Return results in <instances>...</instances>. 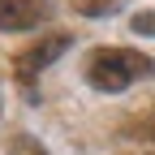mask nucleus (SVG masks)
<instances>
[{
	"label": "nucleus",
	"mask_w": 155,
	"mask_h": 155,
	"mask_svg": "<svg viewBox=\"0 0 155 155\" xmlns=\"http://www.w3.org/2000/svg\"><path fill=\"white\" fill-rule=\"evenodd\" d=\"M142 78H155V61L134 48H95L86 56V82L95 91H125Z\"/></svg>",
	"instance_id": "nucleus-1"
},
{
	"label": "nucleus",
	"mask_w": 155,
	"mask_h": 155,
	"mask_svg": "<svg viewBox=\"0 0 155 155\" xmlns=\"http://www.w3.org/2000/svg\"><path fill=\"white\" fill-rule=\"evenodd\" d=\"M69 48H73V35H43V39H39V43H30L26 52H17V61H13L17 82L30 91V82H35V78L56 61V56H65ZM30 104H35V95H30Z\"/></svg>",
	"instance_id": "nucleus-2"
},
{
	"label": "nucleus",
	"mask_w": 155,
	"mask_h": 155,
	"mask_svg": "<svg viewBox=\"0 0 155 155\" xmlns=\"http://www.w3.org/2000/svg\"><path fill=\"white\" fill-rule=\"evenodd\" d=\"M52 13L48 0H0V30H30Z\"/></svg>",
	"instance_id": "nucleus-3"
},
{
	"label": "nucleus",
	"mask_w": 155,
	"mask_h": 155,
	"mask_svg": "<svg viewBox=\"0 0 155 155\" xmlns=\"http://www.w3.org/2000/svg\"><path fill=\"white\" fill-rule=\"evenodd\" d=\"M73 13H82V17H108L121 9V0H69Z\"/></svg>",
	"instance_id": "nucleus-4"
},
{
	"label": "nucleus",
	"mask_w": 155,
	"mask_h": 155,
	"mask_svg": "<svg viewBox=\"0 0 155 155\" xmlns=\"http://www.w3.org/2000/svg\"><path fill=\"white\" fill-rule=\"evenodd\" d=\"M9 155H48V151L39 147V138H30V134H13L9 138Z\"/></svg>",
	"instance_id": "nucleus-5"
},
{
	"label": "nucleus",
	"mask_w": 155,
	"mask_h": 155,
	"mask_svg": "<svg viewBox=\"0 0 155 155\" xmlns=\"http://www.w3.org/2000/svg\"><path fill=\"white\" fill-rule=\"evenodd\" d=\"M134 30L138 35H155V13L147 9V13H134Z\"/></svg>",
	"instance_id": "nucleus-6"
},
{
	"label": "nucleus",
	"mask_w": 155,
	"mask_h": 155,
	"mask_svg": "<svg viewBox=\"0 0 155 155\" xmlns=\"http://www.w3.org/2000/svg\"><path fill=\"white\" fill-rule=\"evenodd\" d=\"M0 108H5V99H0Z\"/></svg>",
	"instance_id": "nucleus-7"
}]
</instances>
